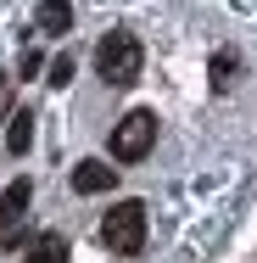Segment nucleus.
<instances>
[{
    "instance_id": "f257e3e1",
    "label": "nucleus",
    "mask_w": 257,
    "mask_h": 263,
    "mask_svg": "<svg viewBox=\"0 0 257 263\" xmlns=\"http://www.w3.org/2000/svg\"><path fill=\"white\" fill-rule=\"evenodd\" d=\"M101 247L112 258H140L146 252V202H117L101 218Z\"/></svg>"
},
{
    "instance_id": "f03ea898",
    "label": "nucleus",
    "mask_w": 257,
    "mask_h": 263,
    "mask_svg": "<svg viewBox=\"0 0 257 263\" xmlns=\"http://www.w3.org/2000/svg\"><path fill=\"white\" fill-rule=\"evenodd\" d=\"M140 67H146V51H140V40L134 34H123V28H112L101 45H95V73H101L106 84H134L140 79Z\"/></svg>"
},
{
    "instance_id": "7ed1b4c3",
    "label": "nucleus",
    "mask_w": 257,
    "mask_h": 263,
    "mask_svg": "<svg viewBox=\"0 0 257 263\" xmlns=\"http://www.w3.org/2000/svg\"><path fill=\"white\" fill-rule=\"evenodd\" d=\"M151 146H156V112L134 106V112H123V118L112 123V157L117 162H140Z\"/></svg>"
},
{
    "instance_id": "20e7f679",
    "label": "nucleus",
    "mask_w": 257,
    "mask_h": 263,
    "mask_svg": "<svg viewBox=\"0 0 257 263\" xmlns=\"http://www.w3.org/2000/svg\"><path fill=\"white\" fill-rule=\"evenodd\" d=\"M28 202H34V179H11V185L0 191V241H6L11 252H17V241H23Z\"/></svg>"
},
{
    "instance_id": "39448f33",
    "label": "nucleus",
    "mask_w": 257,
    "mask_h": 263,
    "mask_svg": "<svg viewBox=\"0 0 257 263\" xmlns=\"http://www.w3.org/2000/svg\"><path fill=\"white\" fill-rule=\"evenodd\" d=\"M112 185H117V168L101 162V157H84L78 168H73V191H78V196H101V191H112Z\"/></svg>"
},
{
    "instance_id": "423d86ee",
    "label": "nucleus",
    "mask_w": 257,
    "mask_h": 263,
    "mask_svg": "<svg viewBox=\"0 0 257 263\" xmlns=\"http://www.w3.org/2000/svg\"><path fill=\"white\" fill-rule=\"evenodd\" d=\"M73 258V247H67V235H56V230H45L28 252H23V263H67Z\"/></svg>"
},
{
    "instance_id": "0eeeda50",
    "label": "nucleus",
    "mask_w": 257,
    "mask_h": 263,
    "mask_svg": "<svg viewBox=\"0 0 257 263\" xmlns=\"http://www.w3.org/2000/svg\"><path fill=\"white\" fill-rule=\"evenodd\" d=\"M34 23H39V34H67L73 28V0H39Z\"/></svg>"
},
{
    "instance_id": "6e6552de",
    "label": "nucleus",
    "mask_w": 257,
    "mask_h": 263,
    "mask_svg": "<svg viewBox=\"0 0 257 263\" xmlns=\"http://www.w3.org/2000/svg\"><path fill=\"white\" fill-rule=\"evenodd\" d=\"M6 146H11L17 157H23V152L34 146V118H28V112H11V129H6Z\"/></svg>"
},
{
    "instance_id": "1a4fd4ad",
    "label": "nucleus",
    "mask_w": 257,
    "mask_h": 263,
    "mask_svg": "<svg viewBox=\"0 0 257 263\" xmlns=\"http://www.w3.org/2000/svg\"><path fill=\"white\" fill-rule=\"evenodd\" d=\"M235 67H241L235 51H218V56H212V90H229V84H235Z\"/></svg>"
},
{
    "instance_id": "9d476101",
    "label": "nucleus",
    "mask_w": 257,
    "mask_h": 263,
    "mask_svg": "<svg viewBox=\"0 0 257 263\" xmlns=\"http://www.w3.org/2000/svg\"><path fill=\"white\" fill-rule=\"evenodd\" d=\"M73 79V56H56L51 62V84H67Z\"/></svg>"
},
{
    "instance_id": "9b49d317",
    "label": "nucleus",
    "mask_w": 257,
    "mask_h": 263,
    "mask_svg": "<svg viewBox=\"0 0 257 263\" xmlns=\"http://www.w3.org/2000/svg\"><path fill=\"white\" fill-rule=\"evenodd\" d=\"M6 101H11V79L0 73V118H6Z\"/></svg>"
}]
</instances>
